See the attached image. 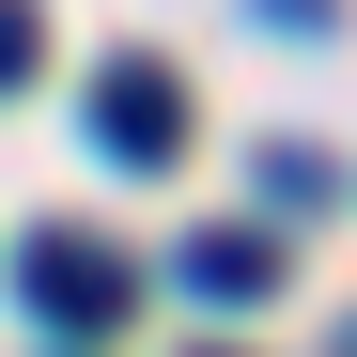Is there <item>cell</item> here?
<instances>
[{"mask_svg": "<svg viewBox=\"0 0 357 357\" xmlns=\"http://www.w3.org/2000/svg\"><path fill=\"white\" fill-rule=\"evenodd\" d=\"M171 280H187L202 311H264V295H280V233H187Z\"/></svg>", "mask_w": 357, "mask_h": 357, "instance_id": "cell-3", "label": "cell"}, {"mask_svg": "<svg viewBox=\"0 0 357 357\" xmlns=\"http://www.w3.org/2000/svg\"><path fill=\"white\" fill-rule=\"evenodd\" d=\"M31 63H47V16H31V0H0V93H16Z\"/></svg>", "mask_w": 357, "mask_h": 357, "instance_id": "cell-4", "label": "cell"}, {"mask_svg": "<svg viewBox=\"0 0 357 357\" xmlns=\"http://www.w3.org/2000/svg\"><path fill=\"white\" fill-rule=\"evenodd\" d=\"M342 357H357V326H342Z\"/></svg>", "mask_w": 357, "mask_h": 357, "instance_id": "cell-5", "label": "cell"}, {"mask_svg": "<svg viewBox=\"0 0 357 357\" xmlns=\"http://www.w3.org/2000/svg\"><path fill=\"white\" fill-rule=\"evenodd\" d=\"M93 155L109 171H171V155H187V78H171V63H109L93 78Z\"/></svg>", "mask_w": 357, "mask_h": 357, "instance_id": "cell-2", "label": "cell"}, {"mask_svg": "<svg viewBox=\"0 0 357 357\" xmlns=\"http://www.w3.org/2000/svg\"><path fill=\"white\" fill-rule=\"evenodd\" d=\"M125 249H93V233H31L16 249V311L47 326V342H93V326H125Z\"/></svg>", "mask_w": 357, "mask_h": 357, "instance_id": "cell-1", "label": "cell"}]
</instances>
